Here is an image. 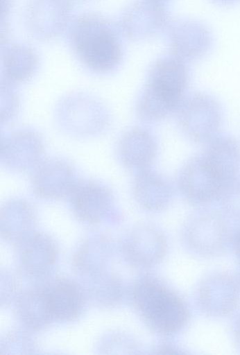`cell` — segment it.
<instances>
[{
    "mask_svg": "<svg viewBox=\"0 0 240 355\" xmlns=\"http://www.w3.org/2000/svg\"><path fill=\"white\" fill-rule=\"evenodd\" d=\"M130 298L146 324L160 335L178 334L189 321L190 312L185 300L153 275H144L135 281Z\"/></svg>",
    "mask_w": 240,
    "mask_h": 355,
    "instance_id": "obj_1",
    "label": "cell"
},
{
    "mask_svg": "<svg viewBox=\"0 0 240 355\" xmlns=\"http://www.w3.org/2000/svg\"><path fill=\"white\" fill-rule=\"evenodd\" d=\"M70 42L80 60L96 72L116 69L122 59V48L112 24L96 14H86L73 23Z\"/></svg>",
    "mask_w": 240,
    "mask_h": 355,
    "instance_id": "obj_2",
    "label": "cell"
},
{
    "mask_svg": "<svg viewBox=\"0 0 240 355\" xmlns=\"http://www.w3.org/2000/svg\"><path fill=\"white\" fill-rule=\"evenodd\" d=\"M228 219L221 211L214 209L193 214L182 230L186 248L192 254L204 258L222 254L232 239Z\"/></svg>",
    "mask_w": 240,
    "mask_h": 355,
    "instance_id": "obj_3",
    "label": "cell"
},
{
    "mask_svg": "<svg viewBox=\"0 0 240 355\" xmlns=\"http://www.w3.org/2000/svg\"><path fill=\"white\" fill-rule=\"evenodd\" d=\"M176 112L180 129L197 143L208 142L218 135L223 125L221 103L206 93H195L183 99Z\"/></svg>",
    "mask_w": 240,
    "mask_h": 355,
    "instance_id": "obj_4",
    "label": "cell"
},
{
    "mask_svg": "<svg viewBox=\"0 0 240 355\" xmlns=\"http://www.w3.org/2000/svg\"><path fill=\"white\" fill-rule=\"evenodd\" d=\"M189 73L186 62L169 54L157 59L149 70L143 91L156 103L172 112L183 100Z\"/></svg>",
    "mask_w": 240,
    "mask_h": 355,
    "instance_id": "obj_5",
    "label": "cell"
},
{
    "mask_svg": "<svg viewBox=\"0 0 240 355\" xmlns=\"http://www.w3.org/2000/svg\"><path fill=\"white\" fill-rule=\"evenodd\" d=\"M58 121L68 132L90 137L101 132L108 125L105 107L89 96L73 94L64 98L57 111Z\"/></svg>",
    "mask_w": 240,
    "mask_h": 355,
    "instance_id": "obj_6",
    "label": "cell"
},
{
    "mask_svg": "<svg viewBox=\"0 0 240 355\" xmlns=\"http://www.w3.org/2000/svg\"><path fill=\"white\" fill-rule=\"evenodd\" d=\"M196 300L198 308L206 315H228L239 304V284L230 273H211L202 279L198 285Z\"/></svg>",
    "mask_w": 240,
    "mask_h": 355,
    "instance_id": "obj_7",
    "label": "cell"
},
{
    "mask_svg": "<svg viewBox=\"0 0 240 355\" xmlns=\"http://www.w3.org/2000/svg\"><path fill=\"white\" fill-rule=\"evenodd\" d=\"M121 250L124 259L137 268H150L159 264L166 256L167 241L157 227L139 225L124 236Z\"/></svg>",
    "mask_w": 240,
    "mask_h": 355,
    "instance_id": "obj_8",
    "label": "cell"
},
{
    "mask_svg": "<svg viewBox=\"0 0 240 355\" xmlns=\"http://www.w3.org/2000/svg\"><path fill=\"white\" fill-rule=\"evenodd\" d=\"M178 186L187 201L198 206L217 200L224 188L201 154L192 157L183 164L178 175Z\"/></svg>",
    "mask_w": 240,
    "mask_h": 355,
    "instance_id": "obj_9",
    "label": "cell"
},
{
    "mask_svg": "<svg viewBox=\"0 0 240 355\" xmlns=\"http://www.w3.org/2000/svg\"><path fill=\"white\" fill-rule=\"evenodd\" d=\"M76 172L68 162L58 158L40 162L31 180L33 193L45 200H58L69 196L77 183Z\"/></svg>",
    "mask_w": 240,
    "mask_h": 355,
    "instance_id": "obj_10",
    "label": "cell"
},
{
    "mask_svg": "<svg viewBox=\"0 0 240 355\" xmlns=\"http://www.w3.org/2000/svg\"><path fill=\"white\" fill-rule=\"evenodd\" d=\"M69 196L74 214L86 223L101 222L112 213L114 208L112 191L96 181L78 180Z\"/></svg>",
    "mask_w": 240,
    "mask_h": 355,
    "instance_id": "obj_11",
    "label": "cell"
},
{
    "mask_svg": "<svg viewBox=\"0 0 240 355\" xmlns=\"http://www.w3.org/2000/svg\"><path fill=\"white\" fill-rule=\"evenodd\" d=\"M171 53L182 60L192 61L206 55L213 44L212 33L196 21L182 19L168 27Z\"/></svg>",
    "mask_w": 240,
    "mask_h": 355,
    "instance_id": "obj_12",
    "label": "cell"
},
{
    "mask_svg": "<svg viewBox=\"0 0 240 355\" xmlns=\"http://www.w3.org/2000/svg\"><path fill=\"white\" fill-rule=\"evenodd\" d=\"M44 152L42 137L33 130L13 132L3 137L1 141V162L13 171H23L36 166Z\"/></svg>",
    "mask_w": 240,
    "mask_h": 355,
    "instance_id": "obj_13",
    "label": "cell"
},
{
    "mask_svg": "<svg viewBox=\"0 0 240 355\" xmlns=\"http://www.w3.org/2000/svg\"><path fill=\"white\" fill-rule=\"evenodd\" d=\"M22 271L34 279L47 275L54 267L58 255V247L49 235L33 232L16 245Z\"/></svg>",
    "mask_w": 240,
    "mask_h": 355,
    "instance_id": "obj_14",
    "label": "cell"
},
{
    "mask_svg": "<svg viewBox=\"0 0 240 355\" xmlns=\"http://www.w3.org/2000/svg\"><path fill=\"white\" fill-rule=\"evenodd\" d=\"M168 15L162 2L140 0L124 12L121 26L124 34L133 40L152 37L167 26Z\"/></svg>",
    "mask_w": 240,
    "mask_h": 355,
    "instance_id": "obj_15",
    "label": "cell"
},
{
    "mask_svg": "<svg viewBox=\"0 0 240 355\" xmlns=\"http://www.w3.org/2000/svg\"><path fill=\"white\" fill-rule=\"evenodd\" d=\"M71 10L69 0H30L26 23L34 36L50 39L65 28Z\"/></svg>",
    "mask_w": 240,
    "mask_h": 355,
    "instance_id": "obj_16",
    "label": "cell"
},
{
    "mask_svg": "<svg viewBox=\"0 0 240 355\" xmlns=\"http://www.w3.org/2000/svg\"><path fill=\"white\" fill-rule=\"evenodd\" d=\"M201 154L218 182L225 187L240 176V142L233 136L217 135Z\"/></svg>",
    "mask_w": 240,
    "mask_h": 355,
    "instance_id": "obj_17",
    "label": "cell"
},
{
    "mask_svg": "<svg viewBox=\"0 0 240 355\" xmlns=\"http://www.w3.org/2000/svg\"><path fill=\"white\" fill-rule=\"evenodd\" d=\"M157 153L155 137L146 129L134 128L123 133L117 146L121 163L129 169L137 171L148 168Z\"/></svg>",
    "mask_w": 240,
    "mask_h": 355,
    "instance_id": "obj_18",
    "label": "cell"
},
{
    "mask_svg": "<svg viewBox=\"0 0 240 355\" xmlns=\"http://www.w3.org/2000/svg\"><path fill=\"white\" fill-rule=\"evenodd\" d=\"M132 193L143 209L157 212L169 205L173 191L164 175L148 168L137 172L132 182Z\"/></svg>",
    "mask_w": 240,
    "mask_h": 355,
    "instance_id": "obj_19",
    "label": "cell"
},
{
    "mask_svg": "<svg viewBox=\"0 0 240 355\" xmlns=\"http://www.w3.org/2000/svg\"><path fill=\"white\" fill-rule=\"evenodd\" d=\"M45 286L54 320L70 322L78 318L86 296L83 287L65 277H56Z\"/></svg>",
    "mask_w": 240,
    "mask_h": 355,
    "instance_id": "obj_20",
    "label": "cell"
},
{
    "mask_svg": "<svg viewBox=\"0 0 240 355\" xmlns=\"http://www.w3.org/2000/svg\"><path fill=\"white\" fill-rule=\"evenodd\" d=\"M15 303L18 320L31 331L42 330L54 320L45 284L21 291Z\"/></svg>",
    "mask_w": 240,
    "mask_h": 355,
    "instance_id": "obj_21",
    "label": "cell"
},
{
    "mask_svg": "<svg viewBox=\"0 0 240 355\" xmlns=\"http://www.w3.org/2000/svg\"><path fill=\"white\" fill-rule=\"evenodd\" d=\"M33 206L23 199H12L1 208V237L17 245L33 232L36 223Z\"/></svg>",
    "mask_w": 240,
    "mask_h": 355,
    "instance_id": "obj_22",
    "label": "cell"
},
{
    "mask_svg": "<svg viewBox=\"0 0 240 355\" xmlns=\"http://www.w3.org/2000/svg\"><path fill=\"white\" fill-rule=\"evenodd\" d=\"M112 255V245L105 235L97 234L86 238L75 252L72 266L79 275L87 278L108 268Z\"/></svg>",
    "mask_w": 240,
    "mask_h": 355,
    "instance_id": "obj_23",
    "label": "cell"
},
{
    "mask_svg": "<svg viewBox=\"0 0 240 355\" xmlns=\"http://www.w3.org/2000/svg\"><path fill=\"white\" fill-rule=\"evenodd\" d=\"M85 295L96 304L103 308L119 305L124 295V286L121 277L108 268L87 277Z\"/></svg>",
    "mask_w": 240,
    "mask_h": 355,
    "instance_id": "obj_24",
    "label": "cell"
},
{
    "mask_svg": "<svg viewBox=\"0 0 240 355\" xmlns=\"http://www.w3.org/2000/svg\"><path fill=\"white\" fill-rule=\"evenodd\" d=\"M38 64V58L30 47L14 44L6 48L2 55L3 70L6 80L22 82L30 78Z\"/></svg>",
    "mask_w": 240,
    "mask_h": 355,
    "instance_id": "obj_25",
    "label": "cell"
},
{
    "mask_svg": "<svg viewBox=\"0 0 240 355\" xmlns=\"http://www.w3.org/2000/svg\"><path fill=\"white\" fill-rule=\"evenodd\" d=\"M37 345L33 338L25 331H11L1 340V355H19L35 353Z\"/></svg>",
    "mask_w": 240,
    "mask_h": 355,
    "instance_id": "obj_26",
    "label": "cell"
},
{
    "mask_svg": "<svg viewBox=\"0 0 240 355\" xmlns=\"http://www.w3.org/2000/svg\"><path fill=\"white\" fill-rule=\"evenodd\" d=\"M99 350L103 354H137L139 345L135 339L123 332H112L102 338Z\"/></svg>",
    "mask_w": 240,
    "mask_h": 355,
    "instance_id": "obj_27",
    "label": "cell"
},
{
    "mask_svg": "<svg viewBox=\"0 0 240 355\" xmlns=\"http://www.w3.org/2000/svg\"><path fill=\"white\" fill-rule=\"evenodd\" d=\"M217 201L228 218L240 222V176L223 188Z\"/></svg>",
    "mask_w": 240,
    "mask_h": 355,
    "instance_id": "obj_28",
    "label": "cell"
},
{
    "mask_svg": "<svg viewBox=\"0 0 240 355\" xmlns=\"http://www.w3.org/2000/svg\"><path fill=\"white\" fill-rule=\"evenodd\" d=\"M19 104L18 98L10 82L3 80L1 85V121H8L15 114Z\"/></svg>",
    "mask_w": 240,
    "mask_h": 355,
    "instance_id": "obj_29",
    "label": "cell"
},
{
    "mask_svg": "<svg viewBox=\"0 0 240 355\" xmlns=\"http://www.w3.org/2000/svg\"><path fill=\"white\" fill-rule=\"evenodd\" d=\"M17 284L15 277L8 271L1 272V305H9L17 295Z\"/></svg>",
    "mask_w": 240,
    "mask_h": 355,
    "instance_id": "obj_30",
    "label": "cell"
},
{
    "mask_svg": "<svg viewBox=\"0 0 240 355\" xmlns=\"http://www.w3.org/2000/svg\"><path fill=\"white\" fill-rule=\"evenodd\" d=\"M155 354H185L183 349H180L178 345L170 342H162L158 344L155 348Z\"/></svg>",
    "mask_w": 240,
    "mask_h": 355,
    "instance_id": "obj_31",
    "label": "cell"
},
{
    "mask_svg": "<svg viewBox=\"0 0 240 355\" xmlns=\"http://www.w3.org/2000/svg\"><path fill=\"white\" fill-rule=\"evenodd\" d=\"M232 335L237 345L240 349V313L237 316L233 322Z\"/></svg>",
    "mask_w": 240,
    "mask_h": 355,
    "instance_id": "obj_32",
    "label": "cell"
},
{
    "mask_svg": "<svg viewBox=\"0 0 240 355\" xmlns=\"http://www.w3.org/2000/svg\"><path fill=\"white\" fill-rule=\"evenodd\" d=\"M215 3L222 4V5H227V4H231L239 0H212Z\"/></svg>",
    "mask_w": 240,
    "mask_h": 355,
    "instance_id": "obj_33",
    "label": "cell"
},
{
    "mask_svg": "<svg viewBox=\"0 0 240 355\" xmlns=\"http://www.w3.org/2000/svg\"><path fill=\"white\" fill-rule=\"evenodd\" d=\"M154 1H160V2H162L164 0H154Z\"/></svg>",
    "mask_w": 240,
    "mask_h": 355,
    "instance_id": "obj_34",
    "label": "cell"
}]
</instances>
